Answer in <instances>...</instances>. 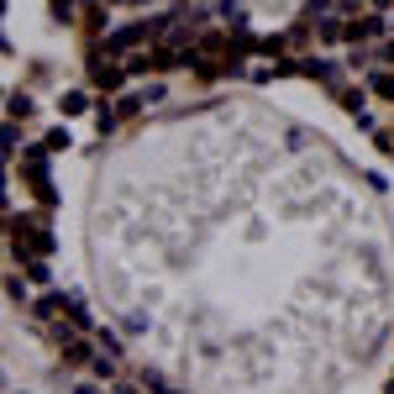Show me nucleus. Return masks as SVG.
Returning a JSON list of instances; mask_svg holds the SVG:
<instances>
[{"label":"nucleus","mask_w":394,"mask_h":394,"mask_svg":"<svg viewBox=\"0 0 394 394\" xmlns=\"http://www.w3.org/2000/svg\"><path fill=\"white\" fill-rule=\"evenodd\" d=\"M53 16H63V21H74V0H53Z\"/></svg>","instance_id":"nucleus-3"},{"label":"nucleus","mask_w":394,"mask_h":394,"mask_svg":"<svg viewBox=\"0 0 394 394\" xmlns=\"http://www.w3.org/2000/svg\"><path fill=\"white\" fill-rule=\"evenodd\" d=\"M43 147H48V153H69V147H74V127H69V121L58 116V127H48Z\"/></svg>","instance_id":"nucleus-2"},{"label":"nucleus","mask_w":394,"mask_h":394,"mask_svg":"<svg viewBox=\"0 0 394 394\" xmlns=\"http://www.w3.org/2000/svg\"><path fill=\"white\" fill-rule=\"evenodd\" d=\"M95 105H100V100H95L90 90H63V95H58V116H63V121H79V116H90Z\"/></svg>","instance_id":"nucleus-1"}]
</instances>
